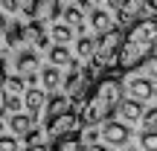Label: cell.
Returning <instances> with one entry per match:
<instances>
[{
	"label": "cell",
	"mask_w": 157,
	"mask_h": 151,
	"mask_svg": "<svg viewBox=\"0 0 157 151\" xmlns=\"http://www.w3.org/2000/svg\"><path fill=\"white\" fill-rule=\"evenodd\" d=\"M154 52H157V17H143L137 26H131L125 32V47H122L117 70L131 73L140 64H146L148 58H154Z\"/></svg>",
	"instance_id": "1"
},
{
	"label": "cell",
	"mask_w": 157,
	"mask_h": 151,
	"mask_svg": "<svg viewBox=\"0 0 157 151\" xmlns=\"http://www.w3.org/2000/svg\"><path fill=\"white\" fill-rule=\"evenodd\" d=\"M122 96H125V87H122V81H119V76H102L99 81H96L90 99L84 102L82 122H87L90 128L99 125V122L108 125V122H111V113L125 105Z\"/></svg>",
	"instance_id": "2"
},
{
	"label": "cell",
	"mask_w": 157,
	"mask_h": 151,
	"mask_svg": "<svg viewBox=\"0 0 157 151\" xmlns=\"http://www.w3.org/2000/svg\"><path fill=\"white\" fill-rule=\"evenodd\" d=\"M122 47H125V32L122 29H113V32H108V35H102L99 38V50H96V55H93V61L87 64L90 67V73H99V70H108V67H117L119 64V55H122Z\"/></svg>",
	"instance_id": "3"
},
{
	"label": "cell",
	"mask_w": 157,
	"mask_h": 151,
	"mask_svg": "<svg viewBox=\"0 0 157 151\" xmlns=\"http://www.w3.org/2000/svg\"><path fill=\"white\" fill-rule=\"evenodd\" d=\"M90 81H93V73H90V67H84V70H82V67L73 61V67H70V76L64 78V87H67L70 99H73V102L84 99V96H87ZM87 99H90V96H87Z\"/></svg>",
	"instance_id": "4"
},
{
	"label": "cell",
	"mask_w": 157,
	"mask_h": 151,
	"mask_svg": "<svg viewBox=\"0 0 157 151\" xmlns=\"http://www.w3.org/2000/svg\"><path fill=\"white\" fill-rule=\"evenodd\" d=\"M78 122H82V116L78 113H64V116H58L56 122H47V134L52 137V140H70V137H76V131H78Z\"/></svg>",
	"instance_id": "5"
},
{
	"label": "cell",
	"mask_w": 157,
	"mask_h": 151,
	"mask_svg": "<svg viewBox=\"0 0 157 151\" xmlns=\"http://www.w3.org/2000/svg\"><path fill=\"white\" fill-rule=\"evenodd\" d=\"M125 93H128V102H146V99H151L154 96V84L148 81L146 76H134V78H128V84H125Z\"/></svg>",
	"instance_id": "6"
},
{
	"label": "cell",
	"mask_w": 157,
	"mask_h": 151,
	"mask_svg": "<svg viewBox=\"0 0 157 151\" xmlns=\"http://www.w3.org/2000/svg\"><path fill=\"white\" fill-rule=\"evenodd\" d=\"M143 12H148V3H143V0H122V9L117 12V26H122V23H140L143 21Z\"/></svg>",
	"instance_id": "7"
},
{
	"label": "cell",
	"mask_w": 157,
	"mask_h": 151,
	"mask_svg": "<svg viewBox=\"0 0 157 151\" xmlns=\"http://www.w3.org/2000/svg\"><path fill=\"white\" fill-rule=\"evenodd\" d=\"M102 137H105V142H111V145H125V142L131 140V131H128V125H122V122H108L105 128H102Z\"/></svg>",
	"instance_id": "8"
},
{
	"label": "cell",
	"mask_w": 157,
	"mask_h": 151,
	"mask_svg": "<svg viewBox=\"0 0 157 151\" xmlns=\"http://www.w3.org/2000/svg\"><path fill=\"white\" fill-rule=\"evenodd\" d=\"M90 26H93V32H99V38H102V35L113 32L117 23H113V15H108L105 9H93V15H90Z\"/></svg>",
	"instance_id": "9"
},
{
	"label": "cell",
	"mask_w": 157,
	"mask_h": 151,
	"mask_svg": "<svg viewBox=\"0 0 157 151\" xmlns=\"http://www.w3.org/2000/svg\"><path fill=\"white\" fill-rule=\"evenodd\" d=\"M58 15H64V3H58V0H38L35 21H56Z\"/></svg>",
	"instance_id": "10"
},
{
	"label": "cell",
	"mask_w": 157,
	"mask_h": 151,
	"mask_svg": "<svg viewBox=\"0 0 157 151\" xmlns=\"http://www.w3.org/2000/svg\"><path fill=\"white\" fill-rule=\"evenodd\" d=\"M70 96H52L50 105H47V122H56L58 116H64V113H70L73 108H70Z\"/></svg>",
	"instance_id": "11"
},
{
	"label": "cell",
	"mask_w": 157,
	"mask_h": 151,
	"mask_svg": "<svg viewBox=\"0 0 157 151\" xmlns=\"http://www.w3.org/2000/svg\"><path fill=\"white\" fill-rule=\"evenodd\" d=\"M26 108H29V116H38L41 113V108H44V102H47V96H44V90H38V87H32V90H26Z\"/></svg>",
	"instance_id": "12"
},
{
	"label": "cell",
	"mask_w": 157,
	"mask_h": 151,
	"mask_svg": "<svg viewBox=\"0 0 157 151\" xmlns=\"http://www.w3.org/2000/svg\"><path fill=\"white\" fill-rule=\"evenodd\" d=\"M26 38L32 41L35 47H41V50H44V47H47V41H50V38H47V32H44V23H41V21L26 23Z\"/></svg>",
	"instance_id": "13"
},
{
	"label": "cell",
	"mask_w": 157,
	"mask_h": 151,
	"mask_svg": "<svg viewBox=\"0 0 157 151\" xmlns=\"http://www.w3.org/2000/svg\"><path fill=\"white\" fill-rule=\"evenodd\" d=\"M96 50H99V38H90V35H84V38L76 41V52H78L82 58H90V61H93Z\"/></svg>",
	"instance_id": "14"
},
{
	"label": "cell",
	"mask_w": 157,
	"mask_h": 151,
	"mask_svg": "<svg viewBox=\"0 0 157 151\" xmlns=\"http://www.w3.org/2000/svg\"><path fill=\"white\" fill-rule=\"evenodd\" d=\"M9 128L15 131V134L26 137L29 131H32V116H23V113H15V116L9 119Z\"/></svg>",
	"instance_id": "15"
},
{
	"label": "cell",
	"mask_w": 157,
	"mask_h": 151,
	"mask_svg": "<svg viewBox=\"0 0 157 151\" xmlns=\"http://www.w3.org/2000/svg\"><path fill=\"white\" fill-rule=\"evenodd\" d=\"M119 113H122V116L128 119V122H137V119L143 122V116H146V111H143V108L137 105V102H128V99H125V105L119 108Z\"/></svg>",
	"instance_id": "16"
},
{
	"label": "cell",
	"mask_w": 157,
	"mask_h": 151,
	"mask_svg": "<svg viewBox=\"0 0 157 151\" xmlns=\"http://www.w3.org/2000/svg\"><path fill=\"white\" fill-rule=\"evenodd\" d=\"M50 61H52V67H61V64H70V67H73V58H70L67 47H52L50 50Z\"/></svg>",
	"instance_id": "17"
},
{
	"label": "cell",
	"mask_w": 157,
	"mask_h": 151,
	"mask_svg": "<svg viewBox=\"0 0 157 151\" xmlns=\"http://www.w3.org/2000/svg\"><path fill=\"white\" fill-rule=\"evenodd\" d=\"M82 3H64V21L73 23V26H82Z\"/></svg>",
	"instance_id": "18"
},
{
	"label": "cell",
	"mask_w": 157,
	"mask_h": 151,
	"mask_svg": "<svg viewBox=\"0 0 157 151\" xmlns=\"http://www.w3.org/2000/svg\"><path fill=\"white\" fill-rule=\"evenodd\" d=\"M35 61H38V58H35V52L32 50H21L17 52V70H26V73H32V67H35Z\"/></svg>",
	"instance_id": "19"
},
{
	"label": "cell",
	"mask_w": 157,
	"mask_h": 151,
	"mask_svg": "<svg viewBox=\"0 0 157 151\" xmlns=\"http://www.w3.org/2000/svg\"><path fill=\"white\" fill-rule=\"evenodd\" d=\"M41 81L47 84V90H56L58 84H61V76H58L56 67H44V70H41Z\"/></svg>",
	"instance_id": "20"
},
{
	"label": "cell",
	"mask_w": 157,
	"mask_h": 151,
	"mask_svg": "<svg viewBox=\"0 0 157 151\" xmlns=\"http://www.w3.org/2000/svg\"><path fill=\"white\" fill-rule=\"evenodd\" d=\"M50 35H52V41H56L58 47H64L70 38H73V29L64 26V23H58V26H52V32H50Z\"/></svg>",
	"instance_id": "21"
},
{
	"label": "cell",
	"mask_w": 157,
	"mask_h": 151,
	"mask_svg": "<svg viewBox=\"0 0 157 151\" xmlns=\"http://www.w3.org/2000/svg\"><path fill=\"white\" fill-rule=\"evenodd\" d=\"M52 151H82V140L78 137H70V140H61L52 145Z\"/></svg>",
	"instance_id": "22"
},
{
	"label": "cell",
	"mask_w": 157,
	"mask_h": 151,
	"mask_svg": "<svg viewBox=\"0 0 157 151\" xmlns=\"http://www.w3.org/2000/svg\"><path fill=\"white\" fill-rule=\"evenodd\" d=\"M143 131H157V108H148L146 116H143Z\"/></svg>",
	"instance_id": "23"
},
{
	"label": "cell",
	"mask_w": 157,
	"mask_h": 151,
	"mask_svg": "<svg viewBox=\"0 0 157 151\" xmlns=\"http://www.w3.org/2000/svg\"><path fill=\"white\" fill-rule=\"evenodd\" d=\"M140 145H143V151H157V131L143 134V137H140Z\"/></svg>",
	"instance_id": "24"
},
{
	"label": "cell",
	"mask_w": 157,
	"mask_h": 151,
	"mask_svg": "<svg viewBox=\"0 0 157 151\" xmlns=\"http://www.w3.org/2000/svg\"><path fill=\"white\" fill-rule=\"evenodd\" d=\"M143 67H146V78L154 84V81H157V55H154V58H148V61L143 64Z\"/></svg>",
	"instance_id": "25"
},
{
	"label": "cell",
	"mask_w": 157,
	"mask_h": 151,
	"mask_svg": "<svg viewBox=\"0 0 157 151\" xmlns=\"http://www.w3.org/2000/svg\"><path fill=\"white\" fill-rule=\"evenodd\" d=\"M6 90H9V93L23 90V78H17V76H6Z\"/></svg>",
	"instance_id": "26"
},
{
	"label": "cell",
	"mask_w": 157,
	"mask_h": 151,
	"mask_svg": "<svg viewBox=\"0 0 157 151\" xmlns=\"http://www.w3.org/2000/svg\"><path fill=\"white\" fill-rule=\"evenodd\" d=\"M23 105H26V102L17 99V96H6V111H21Z\"/></svg>",
	"instance_id": "27"
},
{
	"label": "cell",
	"mask_w": 157,
	"mask_h": 151,
	"mask_svg": "<svg viewBox=\"0 0 157 151\" xmlns=\"http://www.w3.org/2000/svg\"><path fill=\"white\" fill-rule=\"evenodd\" d=\"M102 137V131H96V128H90V131H84V142L87 145H96V140Z\"/></svg>",
	"instance_id": "28"
},
{
	"label": "cell",
	"mask_w": 157,
	"mask_h": 151,
	"mask_svg": "<svg viewBox=\"0 0 157 151\" xmlns=\"http://www.w3.org/2000/svg\"><path fill=\"white\" fill-rule=\"evenodd\" d=\"M0 151H17V142L12 140V137H3V140H0Z\"/></svg>",
	"instance_id": "29"
},
{
	"label": "cell",
	"mask_w": 157,
	"mask_h": 151,
	"mask_svg": "<svg viewBox=\"0 0 157 151\" xmlns=\"http://www.w3.org/2000/svg\"><path fill=\"white\" fill-rule=\"evenodd\" d=\"M38 137H41V131H35V128H32L26 137H23V140H26V142H29V148H32V145H41V142H38Z\"/></svg>",
	"instance_id": "30"
},
{
	"label": "cell",
	"mask_w": 157,
	"mask_h": 151,
	"mask_svg": "<svg viewBox=\"0 0 157 151\" xmlns=\"http://www.w3.org/2000/svg\"><path fill=\"white\" fill-rule=\"evenodd\" d=\"M29 151H52V148H47V145H32Z\"/></svg>",
	"instance_id": "31"
},
{
	"label": "cell",
	"mask_w": 157,
	"mask_h": 151,
	"mask_svg": "<svg viewBox=\"0 0 157 151\" xmlns=\"http://www.w3.org/2000/svg\"><path fill=\"white\" fill-rule=\"evenodd\" d=\"M148 12H154V15H157V0H151V3H148Z\"/></svg>",
	"instance_id": "32"
},
{
	"label": "cell",
	"mask_w": 157,
	"mask_h": 151,
	"mask_svg": "<svg viewBox=\"0 0 157 151\" xmlns=\"http://www.w3.org/2000/svg\"><path fill=\"white\" fill-rule=\"evenodd\" d=\"M90 151H108L105 145H90Z\"/></svg>",
	"instance_id": "33"
},
{
	"label": "cell",
	"mask_w": 157,
	"mask_h": 151,
	"mask_svg": "<svg viewBox=\"0 0 157 151\" xmlns=\"http://www.w3.org/2000/svg\"><path fill=\"white\" fill-rule=\"evenodd\" d=\"M128 151H140V148H128Z\"/></svg>",
	"instance_id": "34"
},
{
	"label": "cell",
	"mask_w": 157,
	"mask_h": 151,
	"mask_svg": "<svg viewBox=\"0 0 157 151\" xmlns=\"http://www.w3.org/2000/svg\"><path fill=\"white\" fill-rule=\"evenodd\" d=\"M154 55H157V52H154Z\"/></svg>",
	"instance_id": "35"
}]
</instances>
